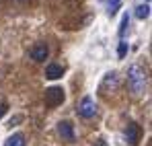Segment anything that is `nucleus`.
Listing matches in <instances>:
<instances>
[{
    "instance_id": "nucleus-1",
    "label": "nucleus",
    "mask_w": 152,
    "mask_h": 146,
    "mask_svg": "<svg viewBox=\"0 0 152 146\" xmlns=\"http://www.w3.org/2000/svg\"><path fill=\"white\" fill-rule=\"evenodd\" d=\"M127 84H129V91L134 95H144L146 89H148V72L140 66V64H132L127 68Z\"/></svg>"
},
{
    "instance_id": "nucleus-2",
    "label": "nucleus",
    "mask_w": 152,
    "mask_h": 146,
    "mask_svg": "<svg viewBox=\"0 0 152 146\" xmlns=\"http://www.w3.org/2000/svg\"><path fill=\"white\" fill-rule=\"evenodd\" d=\"M117 89H119V74L115 72V70H111V72H107L103 76L99 91H101L103 95H109V93H115Z\"/></svg>"
},
{
    "instance_id": "nucleus-3",
    "label": "nucleus",
    "mask_w": 152,
    "mask_h": 146,
    "mask_svg": "<svg viewBox=\"0 0 152 146\" xmlns=\"http://www.w3.org/2000/svg\"><path fill=\"white\" fill-rule=\"evenodd\" d=\"M76 111H78L80 117H84V120H93V117L97 115V103L93 101V97H82V99H80V103H78V107H76Z\"/></svg>"
},
{
    "instance_id": "nucleus-4",
    "label": "nucleus",
    "mask_w": 152,
    "mask_h": 146,
    "mask_svg": "<svg viewBox=\"0 0 152 146\" xmlns=\"http://www.w3.org/2000/svg\"><path fill=\"white\" fill-rule=\"evenodd\" d=\"M140 138H142V128H140L136 122H132L126 128V142L129 146H136L138 142H140Z\"/></svg>"
},
{
    "instance_id": "nucleus-5",
    "label": "nucleus",
    "mask_w": 152,
    "mask_h": 146,
    "mask_svg": "<svg viewBox=\"0 0 152 146\" xmlns=\"http://www.w3.org/2000/svg\"><path fill=\"white\" fill-rule=\"evenodd\" d=\"M64 101V91L62 87H50L45 91V103L48 105H60Z\"/></svg>"
},
{
    "instance_id": "nucleus-6",
    "label": "nucleus",
    "mask_w": 152,
    "mask_h": 146,
    "mask_svg": "<svg viewBox=\"0 0 152 146\" xmlns=\"http://www.w3.org/2000/svg\"><path fill=\"white\" fill-rule=\"evenodd\" d=\"M58 134L62 136V140H66V142H74V125L70 122H60L58 123Z\"/></svg>"
},
{
    "instance_id": "nucleus-7",
    "label": "nucleus",
    "mask_w": 152,
    "mask_h": 146,
    "mask_svg": "<svg viewBox=\"0 0 152 146\" xmlns=\"http://www.w3.org/2000/svg\"><path fill=\"white\" fill-rule=\"evenodd\" d=\"M48 56H50V48H48V43H37V45L31 48V58H33L35 62H45Z\"/></svg>"
},
{
    "instance_id": "nucleus-8",
    "label": "nucleus",
    "mask_w": 152,
    "mask_h": 146,
    "mask_svg": "<svg viewBox=\"0 0 152 146\" xmlns=\"http://www.w3.org/2000/svg\"><path fill=\"white\" fill-rule=\"evenodd\" d=\"M62 74H64V66H60V64H48L45 66V78L48 80H58V78H62Z\"/></svg>"
},
{
    "instance_id": "nucleus-9",
    "label": "nucleus",
    "mask_w": 152,
    "mask_h": 146,
    "mask_svg": "<svg viewBox=\"0 0 152 146\" xmlns=\"http://www.w3.org/2000/svg\"><path fill=\"white\" fill-rule=\"evenodd\" d=\"M25 134L23 132H17V134H12V136H8L6 138V142H4V146H25Z\"/></svg>"
},
{
    "instance_id": "nucleus-10",
    "label": "nucleus",
    "mask_w": 152,
    "mask_h": 146,
    "mask_svg": "<svg viewBox=\"0 0 152 146\" xmlns=\"http://www.w3.org/2000/svg\"><path fill=\"white\" fill-rule=\"evenodd\" d=\"M136 17H138L140 21L148 19V17H150V4H138V6H136Z\"/></svg>"
},
{
    "instance_id": "nucleus-11",
    "label": "nucleus",
    "mask_w": 152,
    "mask_h": 146,
    "mask_svg": "<svg viewBox=\"0 0 152 146\" xmlns=\"http://www.w3.org/2000/svg\"><path fill=\"white\" fill-rule=\"evenodd\" d=\"M127 27H129V17L124 15V19H121V27H119V37H124V35H126Z\"/></svg>"
},
{
    "instance_id": "nucleus-12",
    "label": "nucleus",
    "mask_w": 152,
    "mask_h": 146,
    "mask_svg": "<svg viewBox=\"0 0 152 146\" xmlns=\"http://www.w3.org/2000/svg\"><path fill=\"white\" fill-rule=\"evenodd\" d=\"M126 54H127V43H126V41H121V43H119V48H117V58H119V60H124V58H126Z\"/></svg>"
},
{
    "instance_id": "nucleus-13",
    "label": "nucleus",
    "mask_w": 152,
    "mask_h": 146,
    "mask_svg": "<svg viewBox=\"0 0 152 146\" xmlns=\"http://www.w3.org/2000/svg\"><path fill=\"white\" fill-rule=\"evenodd\" d=\"M119 2L121 0H109V15H115V10L119 8Z\"/></svg>"
},
{
    "instance_id": "nucleus-14",
    "label": "nucleus",
    "mask_w": 152,
    "mask_h": 146,
    "mask_svg": "<svg viewBox=\"0 0 152 146\" xmlns=\"http://www.w3.org/2000/svg\"><path fill=\"white\" fill-rule=\"evenodd\" d=\"M6 109H8V107H6V103H0V120H2V115L6 113Z\"/></svg>"
},
{
    "instance_id": "nucleus-15",
    "label": "nucleus",
    "mask_w": 152,
    "mask_h": 146,
    "mask_svg": "<svg viewBox=\"0 0 152 146\" xmlns=\"http://www.w3.org/2000/svg\"><path fill=\"white\" fill-rule=\"evenodd\" d=\"M93 146H109V144H107V142H105L103 138H99V140H97V142H95Z\"/></svg>"
},
{
    "instance_id": "nucleus-16",
    "label": "nucleus",
    "mask_w": 152,
    "mask_h": 146,
    "mask_svg": "<svg viewBox=\"0 0 152 146\" xmlns=\"http://www.w3.org/2000/svg\"><path fill=\"white\" fill-rule=\"evenodd\" d=\"M144 4H150V0H144Z\"/></svg>"
},
{
    "instance_id": "nucleus-17",
    "label": "nucleus",
    "mask_w": 152,
    "mask_h": 146,
    "mask_svg": "<svg viewBox=\"0 0 152 146\" xmlns=\"http://www.w3.org/2000/svg\"><path fill=\"white\" fill-rule=\"evenodd\" d=\"M17 2H27V0H17Z\"/></svg>"
}]
</instances>
